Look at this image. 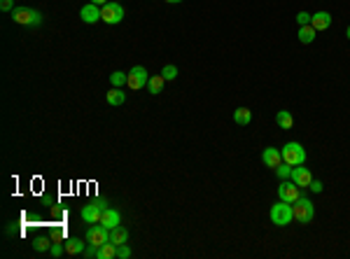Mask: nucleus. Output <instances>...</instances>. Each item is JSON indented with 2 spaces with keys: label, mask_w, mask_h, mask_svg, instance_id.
Masks as SVG:
<instances>
[{
  "label": "nucleus",
  "mask_w": 350,
  "mask_h": 259,
  "mask_svg": "<svg viewBox=\"0 0 350 259\" xmlns=\"http://www.w3.org/2000/svg\"><path fill=\"white\" fill-rule=\"evenodd\" d=\"M147 82H149L147 70H145L142 66H136V68H131V70H129V80H126V87H129V89L138 91V89H142Z\"/></svg>",
  "instance_id": "7"
},
{
  "label": "nucleus",
  "mask_w": 350,
  "mask_h": 259,
  "mask_svg": "<svg viewBox=\"0 0 350 259\" xmlns=\"http://www.w3.org/2000/svg\"><path fill=\"white\" fill-rule=\"evenodd\" d=\"M108 241H110V229H105L103 224H96V226H91V229L87 231V243H89V245L101 248V245H105Z\"/></svg>",
  "instance_id": "8"
},
{
  "label": "nucleus",
  "mask_w": 350,
  "mask_h": 259,
  "mask_svg": "<svg viewBox=\"0 0 350 259\" xmlns=\"http://www.w3.org/2000/svg\"><path fill=\"white\" fill-rule=\"evenodd\" d=\"M166 3H182V0H166Z\"/></svg>",
  "instance_id": "34"
},
{
  "label": "nucleus",
  "mask_w": 350,
  "mask_h": 259,
  "mask_svg": "<svg viewBox=\"0 0 350 259\" xmlns=\"http://www.w3.org/2000/svg\"><path fill=\"white\" fill-rule=\"evenodd\" d=\"M161 75H164L166 82H170V80L178 77V68L175 66H164V70H161Z\"/></svg>",
  "instance_id": "26"
},
{
  "label": "nucleus",
  "mask_w": 350,
  "mask_h": 259,
  "mask_svg": "<svg viewBox=\"0 0 350 259\" xmlns=\"http://www.w3.org/2000/svg\"><path fill=\"white\" fill-rule=\"evenodd\" d=\"M234 121L238 124V126H247L252 121V112L247 110V108H236L234 110Z\"/></svg>",
  "instance_id": "18"
},
{
  "label": "nucleus",
  "mask_w": 350,
  "mask_h": 259,
  "mask_svg": "<svg viewBox=\"0 0 350 259\" xmlns=\"http://www.w3.org/2000/svg\"><path fill=\"white\" fill-rule=\"evenodd\" d=\"M292 210H294V220L299 222V224H308V222H313V217H315L313 203L308 199H304V196H299V199L292 203Z\"/></svg>",
  "instance_id": "3"
},
{
  "label": "nucleus",
  "mask_w": 350,
  "mask_h": 259,
  "mask_svg": "<svg viewBox=\"0 0 350 259\" xmlns=\"http://www.w3.org/2000/svg\"><path fill=\"white\" fill-rule=\"evenodd\" d=\"M112 257H117V245L112 241H108L105 245L98 248V259H112Z\"/></svg>",
  "instance_id": "20"
},
{
  "label": "nucleus",
  "mask_w": 350,
  "mask_h": 259,
  "mask_svg": "<svg viewBox=\"0 0 350 259\" xmlns=\"http://www.w3.org/2000/svg\"><path fill=\"white\" fill-rule=\"evenodd\" d=\"M280 154H283L285 164H290V166H301L306 161V149L301 147L299 143H287L280 149Z\"/></svg>",
  "instance_id": "4"
},
{
  "label": "nucleus",
  "mask_w": 350,
  "mask_h": 259,
  "mask_svg": "<svg viewBox=\"0 0 350 259\" xmlns=\"http://www.w3.org/2000/svg\"><path fill=\"white\" fill-rule=\"evenodd\" d=\"M110 241L115 243V245H124V243H129V231H126L124 226L117 224L115 229H110Z\"/></svg>",
  "instance_id": "16"
},
{
  "label": "nucleus",
  "mask_w": 350,
  "mask_h": 259,
  "mask_svg": "<svg viewBox=\"0 0 350 259\" xmlns=\"http://www.w3.org/2000/svg\"><path fill=\"white\" fill-rule=\"evenodd\" d=\"M164 75H154V77H149L147 82V89H149V94H161V89H164Z\"/></svg>",
  "instance_id": "22"
},
{
  "label": "nucleus",
  "mask_w": 350,
  "mask_h": 259,
  "mask_svg": "<svg viewBox=\"0 0 350 259\" xmlns=\"http://www.w3.org/2000/svg\"><path fill=\"white\" fill-rule=\"evenodd\" d=\"M84 257L87 259H93V257H98V248H96V245H89V248H84Z\"/></svg>",
  "instance_id": "29"
},
{
  "label": "nucleus",
  "mask_w": 350,
  "mask_h": 259,
  "mask_svg": "<svg viewBox=\"0 0 350 259\" xmlns=\"http://www.w3.org/2000/svg\"><path fill=\"white\" fill-rule=\"evenodd\" d=\"M276 121H278L280 128H292L294 126V117H292L287 110H280L278 115H276Z\"/></svg>",
  "instance_id": "21"
},
{
  "label": "nucleus",
  "mask_w": 350,
  "mask_h": 259,
  "mask_svg": "<svg viewBox=\"0 0 350 259\" xmlns=\"http://www.w3.org/2000/svg\"><path fill=\"white\" fill-rule=\"evenodd\" d=\"M311 26L315 28V31H327V28L332 26V14H329V12H315L311 19Z\"/></svg>",
  "instance_id": "13"
},
{
  "label": "nucleus",
  "mask_w": 350,
  "mask_h": 259,
  "mask_svg": "<svg viewBox=\"0 0 350 259\" xmlns=\"http://www.w3.org/2000/svg\"><path fill=\"white\" fill-rule=\"evenodd\" d=\"M52 245H54V243H52L49 238H38V241L33 243V248L38 250V252H44V250H52Z\"/></svg>",
  "instance_id": "24"
},
{
  "label": "nucleus",
  "mask_w": 350,
  "mask_h": 259,
  "mask_svg": "<svg viewBox=\"0 0 350 259\" xmlns=\"http://www.w3.org/2000/svg\"><path fill=\"white\" fill-rule=\"evenodd\" d=\"M126 80H129V72H121V70H117V72H112V75H110L112 87H121V84H126Z\"/></svg>",
  "instance_id": "23"
},
{
  "label": "nucleus",
  "mask_w": 350,
  "mask_h": 259,
  "mask_svg": "<svg viewBox=\"0 0 350 259\" xmlns=\"http://www.w3.org/2000/svg\"><path fill=\"white\" fill-rule=\"evenodd\" d=\"M121 19H124V7H121L119 3H105V5L101 7V21L115 26Z\"/></svg>",
  "instance_id": "5"
},
{
  "label": "nucleus",
  "mask_w": 350,
  "mask_h": 259,
  "mask_svg": "<svg viewBox=\"0 0 350 259\" xmlns=\"http://www.w3.org/2000/svg\"><path fill=\"white\" fill-rule=\"evenodd\" d=\"M12 19H14V23H21V26H40L42 23V14L38 10H31V7H14Z\"/></svg>",
  "instance_id": "2"
},
{
  "label": "nucleus",
  "mask_w": 350,
  "mask_h": 259,
  "mask_svg": "<svg viewBox=\"0 0 350 259\" xmlns=\"http://www.w3.org/2000/svg\"><path fill=\"white\" fill-rule=\"evenodd\" d=\"M345 35H348V40H350V26H348V31H345Z\"/></svg>",
  "instance_id": "35"
},
{
  "label": "nucleus",
  "mask_w": 350,
  "mask_h": 259,
  "mask_svg": "<svg viewBox=\"0 0 350 259\" xmlns=\"http://www.w3.org/2000/svg\"><path fill=\"white\" fill-rule=\"evenodd\" d=\"M292 220H294V210L287 201H278V203L271 205V222L276 226H287Z\"/></svg>",
  "instance_id": "1"
},
{
  "label": "nucleus",
  "mask_w": 350,
  "mask_h": 259,
  "mask_svg": "<svg viewBox=\"0 0 350 259\" xmlns=\"http://www.w3.org/2000/svg\"><path fill=\"white\" fill-rule=\"evenodd\" d=\"M299 185H296L294 180L292 182H280V187H278V196H280V201H287V203H294L296 199L301 196V192H299Z\"/></svg>",
  "instance_id": "9"
},
{
  "label": "nucleus",
  "mask_w": 350,
  "mask_h": 259,
  "mask_svg": "<svg viewBox=\"0 0 350 259\" xmlns=\"http://www.w3.org/2000/svg\"><path fill=\"white\" fill-rule=\"evenodd\" d=\"M276 173H278V177H283V180H287V177L292 175V166H290V164H285V161H283V164H280L278 168H276Z\"/></svg>",
  "instance_id": "25"
},
{
  "label": "nucleus",
  "mask_w": 350,
  "mask_h": 259,
  "mask_svg": "<svg viewBox=\"0 0 350 259\" xmlns=\"http://www.w3.org/2000/svg\"><path fill=\"white\" fill-rule=\"evenodd\" d=\"M262 159H264V164H266L268 168H273V171L278 168L280 164H283V154H280V152H278L276 147H266V149H264Z\"/></svg>",
  "instance_id": "12"
},
{
  "label": "nucleus",
  "mask_w": 350,
  "mask_h": 259,
  "mask_svg": "<svg viewBox=\"0 0 350 259\" xmlns=\"http://www.w3.org/2000/svg\"><path fill=\"white\" fill-rule=\"evenodd\" d=\"M308 189H313L315 194H320V192H322V182H320V180H313V182H311V187H308Z\"/></svg>",
  "instance_id": "32"
},
{
  "label": "nucleus",
  "mask_w": 350,
  "mask_h": 259,
  "mask_svg": "<svg viewBox=\"0 0 350 259\" xmlns=\"http://www.w3.org/2000/svg\"><path fill=\"white\" fill-rule=\"evenodd\" d=\"M98 224H103L105 229H115V226L119 224V213L112 210V208H105L103 215H101V220H98Z\"/></svg>",
  "instance_id": "14"
},
{
  "label": "nucleus",
  "mask_w": 350,
  "mask_h": 259,
  "mask_svg": "<svg viewBox=\"0 0 350 259\" xmlns=\"http://www.w3.org/2000/svg\"><path fill=\"white\" fill-rule=\"evenodd\" d=\"M117 257H119V259H129V257H131V248H129L126 243H124V245H117Z\"/></svg>",
  "instance_id": "27"
},
{
  "label": "nucleus",
  "mask_w": 350,
  "mask_h": 259,
  "mask_svg": "<svg viewBox=\"0 0 350 259\" xmlns=\"http://www.w3.org/2000/svg\"><path fill=\"white\" fill-rule=\"evenodd\" d=\"M66 250V245H59V243H54L52 245V257H61V252Z\"/></svg>",
  "instance_id": "30"
},
{
  "label": "nucleus",
  "mask_w": 350,
  "mask_h": 259,
  "mask_svg": "<svg viewBox=\"0 0 350 259\" xmlns=\"http://www.w3.org/2000/svg\"><path fill=\"white\" fill-rule=\"evenodd\" d=\"M292 180L299 185V187H311V182H313V175L308 168H301V166H292Z\"/></svg>",
  "instance_id": "10"
},
{
  "label": "nucleus",
  "mask_w": 350,
  "mask_h": 259,
  "mask_svg": "<svg viewBox=\"0 0 350 259\" xmlns=\"http://www.w3.org/2000/svg\"><path fill=\"white\" fill-rule=\"evenodd\" d=\"M105 208H108V205H105V201H93V203L84 205L80 215H82V220L87 222V224H98V220H101V215H103Z\"/></svg>",
  "instance_id": "6"
},
{
  "label": "nucleus",
  "mask_w": 350,
  "mask_h": 259,
  "mask_svg": "<svg viewBox=\"0 0 350 259\" xmlns=\"http://www.w3.org/2000/svg\"><path fill=\"white\" fill-rule=\"evenodd\" d=\"M0 10L3 12H12L14 7H12V0H0Z\"/></svg>",
  "instance_id": "31"
},
{
  "label": "nucleus",
  "mask_w": 350,
  "mask_h": 259,
  "mask_svg": "<svg viewBox=\"0 0 350 259\" xmlns=\"http://www.w3.org/2000/svg\"><path fill=\"white\" fill-rule=\"evenodd\" d=\"M80 17H82L84 23H96V21H101V5H96V3H89V5H84L82 12H80Z\"/></svg>",
  "instance_id": "11"
},
{
  "label": "nucleus",
  "mask_w": 350,
  "mask_h": 259,
  "mask_svg": "<svg viewBox=\"0 0 350 259\" xmlns=\"http://www.w3.org/2000/svg\"><path fill=\"white\" fill-rule=\"evenodd\" d=\"M311 14H308V12H299V14H296V23H299V26H308V23H311Z\"/></svg>",
  "instance_id": "28"
},
{
  "label": "nucleus",
  "mask_w": 350,
  "mask_h": 259,
  "mask_svg": "<svg viewBox=\"0 0 350 259\" xmlns=\"http://www.w3.org/2000/svg\"><path fill=\"white\" fill-rule=\"evenodd\" d=\"M84 248H87V243L82 238H68L66 241V252L68 254H82Z\"/></svg>",
  "instance_id": "17"
},
{
  "label": "nucleus",
  "mask_w": 350,
  "mask_h": 259,
  "mask_svg": "<svg viewBox=\"0 0 350 259\" xmlns=\"http://www.w3.org/2000/svg\"><path fill=\"white\" fill-rule=\"evenodd\" d=\"M105 100H108V105H112V108H117V105H121L126 100V94L121 91L119 87H115V89H110L108 94H105Z\"/></svg>",
  "instance_id": "15"
},
{
  "label": "nucleus",
  "mask_w": 350,
  "mask_h": 259,
  "mask_svg": "<svg viewBox=\"0 0 350 259\" xmlns=\"http://www.w3.org/2000/svg\"><path fill=\"white\" fill-rule=\"evenodd\" d=\"M91 3H96V5H105L108 0H91Z\"/></svg>",
  "instance_id": "33"
},
{
  "label": "nucleus",
  "mask_w": 350,
  "mask_h": 259,
  "mask_svg": "<svg viewBox=\"0 0 350 259\" xmlns=\"http://www.w3.org/2000/svg\"><path fill=\"white\" fill-rule=\"evenodd\" d=\"M315 33H317V31L311 26V23H308V26H301L299 28V35H296V38H299L301 44H311L313 40H315Z\"/></svg>",
  "instance_id": "19"
}]
</instances>
